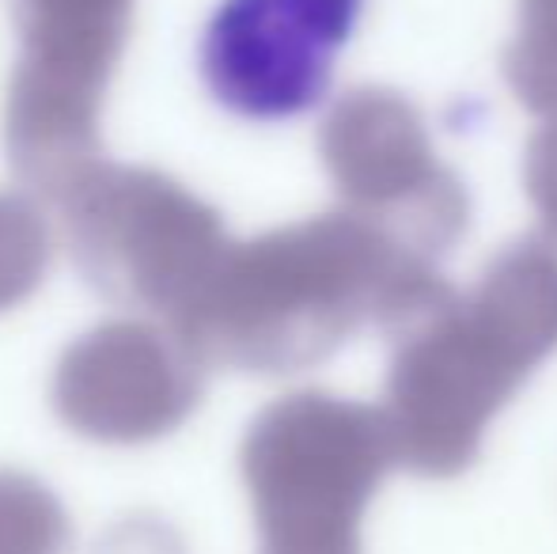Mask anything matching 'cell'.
I'll return each mask as SVG.
<instances>
[{
  "label": "cell",
  "instance_id": "1",
  "mask_svg": "<svg viewBox=\"0 0 557 554\" xmlns=\"http://www.w3.org/2000/svg\"><path fill=\"white\" fill-rule=\"evenodd\" d=\"M447 288L436 262L337 209L227 244L171 327L206 369L296 372L368 323L395 334Z\"/></svg>",
  "mask_w": 557,
  "mask_h": 554
},
{
  "label": "cell",
  "instance_id": "2",
  "mask_svg": "<svg viewBox=\"0 0 557 554\" xmlns=\"http://www.w3.org/2000/svg\"><path fill=\"white\" fill-rule=\"evenodd\" d=\"M383 418L398 467L455 479L478 459L485 429L557 349V244L516 239L474 288L398 327Z\"/></svg>",
  "mask_w": 557,
  "mask_h": 554
},
{
  "label": "cell",
  "instance_id": "3",
  "mask_svg": "<svg viewBox=\"0 0 557 554\" xmlns=\"http://www.w3.org/2000/svg\"><path fill=\"white\" fill-rule=\"evenodd\" d=\"M383 407L331 392L270 403L239 448L262 554H360V525L395 467Z\"/></svg>",
  "mask_w": 557,
  "mask_h": 554
},
{
  "label": "cell",
  "instance_id": "4",
  "mask_svg": "<svg viewBox=\"0 0 557 554\" xmlns=\"http://www.w3.org/2000/svg\"><path fill=\"white\" fill-rule=\"evenodd\" d=\"M20 61L8 81L4 152L15 178L58 201L103 160L99 114L133 27V0H12Z\"/></svg>",
  "mask_w": 557,
  "mask_h": 554
},
{
  "label": "cell",
  "instance_id": "5",
  "mask_svg": "<svg viewBox=\"0 0 557 554\" xmlns=\"http://www.w3.org/2000/svg\"><path fill=\"white\" fill-rule=\"evenodd\" d=\"M53 206L84 281L107 300L168 323L232 244L221 213L156 168L99 160Z\"/></svg>",
  "mask_w": 557,
  "mask_h": 554
},
{
  "label": "cell",
  "instance_id": "6",
  "mask_svg": "<svg viewBox=\"0 0 557 554\" xmlns=\"http://www.w3.org/2000/svg\"><path fill=\"white\" fill-rule=\"evenodd\" d=\"M319 156L349 213L436 262L462 239L470 198L444 168L421 111L391 88H352L319 130Z\"/></svg>",
  "mask_w": 557,
  "mask_h": 554
},
{
  "label": "cell",
  "instance_id": "7",
  "mask_svg": "<svg viewBox=\"0 0 557 554\" xmlns=\"http://www.w3.org/2000/svg\"><path fill=\"white\" fill-rule=\"evenodd\" d=\"M364 0H224L201 35V81L224 111L288 122L323 103Z\"/></svg>",
  "mask_w": 557,
  "mask_h": 554
},
{
  "label": "cell",
  "instance_id": "8",
  "mask_svg": "<svg viewBox=\"0 0 557 554\" xmlns=\"http://www.w3.org/2000/svg\"><path fill=\"white\" fill-rule=\"evenodd\" d=\"M206 365L175 327L114 319L58 357L50 403L73 433L99 444H148L198 410Z\"/></svg>",
  "mask_w": 557,
  "mask_h": 554
},
{
  "label": "cell",
  "instance_id": "9",
  "mask_svg": "<svg viewBox=\"0 0 557 554\" xmlns=\"http://www.w3.org/2000/svg\"><path fill=\"white\" fill-rule=\"evenodd\" d=\"M505 81L528 111L557 114V0H520L516 38L505 50Z\"/></svg>",
  "mask_w": 557,
  "mask_h": 554
},
{
  "label": "cell",
  "instance_id": "10",
  "mask_svg": "<svg viewBox=\"0 0 557 554\" xmlns=\"http://www.w3.org/2000/svg\"><path fill=\"white\" fill-rule=\"evenodd\" d=\"M73 528L46 482L23 471H0V554H65Z\"/></svg>",
  "mask_w": 557,
  "mask_h": 554
},
{
  "label": "cell",
  "instance_id": "11",
  "mask_svg": "<svg viewBox=\"0 0 557 554\" xmlns=\"http://www.w3.org/2000/svg\"><path fill=\"white\" fill-rule=\"evenodd\" d=\"M53 259V236L42 209L27 194H0V316L20 308Z\"/></svg>",
  "mask_w": 557,
  "mask_h": 554
},
{
  "label": "cell",
  "instance_id": "12",
  "mask_svg": "<svg viewBox=\"0 0 557 554\" xmlns=\"http://www.w3.org/2000/svg\"><path fill=\"white\" fill-rule=\"evenodd\" d=\"M523 186H528L546 239L557 244V114L531 137L528 156H523Z\"/></svg>",
  "mask_w": 557,
  "mask_h": 554
},
{
  "label": "cell",
  "instance_id": "13",
  "mask_svg": "<svg viewBox=\"0 0 557 554\" xmlns=\"http://www.w3.org/2000/svg\"><path fill=\"white\" fill-rule=\"evenodd\" d=\"M96 554H186V547L160 517H125L99 540Z\"/></svg>",
  "mask_w": 557,
  "mask_h": 554
}]
</instances>
